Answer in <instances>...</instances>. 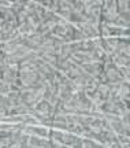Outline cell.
Listing matches in <instances>:
<instances>
[{
  "instance_id": "6da1fadb",
  "label": "cell",
  "mask_w": 130,
  "mask_h": 148,
  "mask_svg": "<svg viewBox=\"0 0 130 148\" xmlns=\"http://www.w3.org/2000/svg\"><path fill=\"white\" fill-rule=\"evenodd\" d=\"M37 92L38 90L36 89H33V88H23V89H21V97H22V100L25 101L26 104H29L30 106L31 103H34L37 99Z\"/></svg>"
},
{
  "instance_id": "7a4b0ae2",
  "label": "cell",
  "mask_w": 130,
  "mask_h": 148,
  "mask_svg": "<svg viewBox=\"0 0 130 148\" xmlns=\"http://www.w3.org/2000/svg\"><path fill=\"white\" fill-rule=\"evenodd\" d=\"M66 118H53L52 121V127H57V129H66Z\"/></svg>"
},
{
  "instance_id": "3957f363",
  "label": "cell",
  "mask_w": 130,
  "mask_h": 148,
  "mask_svg": "<svg viewBox=\"0 0 130 148\" xmlns=\"http://www.w3.org/2000/svg\"><path fill=\"white\" fill-rule=\"evenodd\" d=\"M118 14H129V3L127 1H116Z\"/></svg>"
},
{
  "instance_id": "277c9868",
  "label": "cell",
  "mask_w": 130,
  "mask_h": 148,
  "mask_svg": "<svg viewBox=\"0 0 130 148\" xmlns=\"http://www.w3.org/2000/svg\"><path fill=\"white\" fill-rule=\"evenodd\" d=\"M49 108H51V104L44 100V101H41V103L38 104V107H37L36 110L41 111V112H45V114H48V115H49Z\"/></svg>"
}]
</instances>
